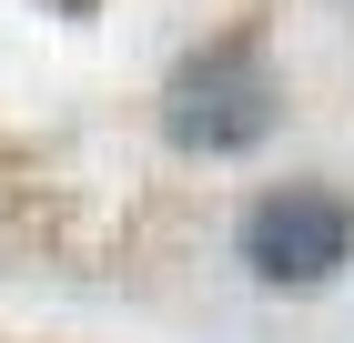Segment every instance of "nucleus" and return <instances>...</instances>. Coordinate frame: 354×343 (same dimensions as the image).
Returning <instances> with one entry per match:
<instances>
[{"instance_id":"f257e3e1","label":"nucleus","mask_w":354,"mask_h":343,"mask_svg":"<svg viewBox=\"0 0 354 343\" xmlns=\"http://www.w3.org/2000/svg\"><path fill=\"white\" fill-rule=\"evenodd\" d=\"M273 71L253 41H213L203 61H183L162 91V132L183 141V152H253V141L273 132Z\"/></svg>"},{"instance_id":"f03ea898","label":"nucleus","mask_w":354,"mask_h":343,"mask_svg":"<svg viewBox=\"0 0 354 343\" xmlns=\"http://www.w3.org/2000/svg\"><path fill=\"white\" fill-rule=\"evenodd\" d=\"M354 253V212L334 202V192H314V182H283V192H263V202L243 212V263L263 273V283H334V263Z\"/></svg>"}]
</instances>
